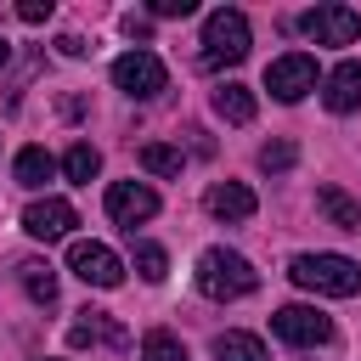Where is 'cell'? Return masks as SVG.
Instances as JSON below:
<instances>
[{
    "label": "cell",
    "mask_w": 361,
    "mask_h": 361,
    "mask_svg": "<svg viewBox=\"0 0 361 361\" xmlns=\"http://www.w3.org/2000/svg\"><path fill=\"white\" fill-rule=\"evenodd\" d=\"M6 62H11V45H6V39H0V68H6Z\"/></svg>",
    "instance_id": "obj_27"
},
{
    "label": "cell",
    "mask_w": 361,
    "mask_h": 361,
    "mask_svg": "<svg viewBox=\"0 0 361 361\" xmlns=\"http://www.w3.org/2000/svg\"><path fill=\"white\" fill-rule=\"evenodd\" d=\"M293 158H299V147H293V141H271V147H259V169H271V175H288V169H293Z\"/></svg>",
    "instance_id": "obj_23"
},
{
    "label": "cell",
    "mask_w": 361,
    "mask_h": 361,
    "mask_svg": "<svg viewBox=\"0 0 361 361\" xmlns=\"http://www.w3.org/2000/svg\"><path fill=\"white\" fill-rule=\"evenodd\" d=\"M17 282L28 288L34 305H56V271H51L45 259H23V265H17Z\"/></svg>",
    "instance_id": "obj_17"
},
{
    "label": "cell",
    "mask_w": 361,
    "mask_h": 361,
    "mask_svg": "<svg viewBox=\"0 0 361 361\" xmlns=\"http://www.w3.org/2000/svg\"><path fill=\"white\" fill-rule=\"evenodd\" d=\"M107 214H113L124 231H135L141 220L158 214V192L141 186V180H113V186H107Z\"/></svg>",
    "instance_id": "obj_9"
},
{
    "label": "cell",
    "mask_w": 361,
    "mask_h": 361,
    "mask_svg": "<svg viewBox=\"0 0 361 361\" xmlns=\"http://www.w3.org/2000/svg\"><path fill=\"white\" fill-rule=\"evenodd\" d=\"M214 361H271V355H265V344L254 333H220L214 338Z\"/></svg>",
    "instance_id": "obj_18"
},
{
    "label": "cell",
    "mask_w": 361,
    "mask_h": 361,
    "mask_svg": "<svg viewBox=\"0 0 361 361\" xmlns=\"http://www.w3.org/2000/svg\"><path fill=\"white\" fill-rule=\"evenodd\" d=\"M17 17H23V23H45V17H51V0H23Z\"/></svg>",
    "instance_id": "obj_25"
},
{
    "label": "cell",
    "mask_w": 361,
    "mask_h": 361,
    "mask_svg": "<svg viewBox=\"0 0 361 361\" xmlns=\"http://www.w3.org/2000/svg\"><path fill=\"white\" fill-rule=\"evenodd\" d=\"M248 45H254V28H248L243 11L220 6V11L203 17V68H231V62L248 56Z\"/></svg>",
    "instance_id": "obj_3"
},
{
    "label": "cell",
    "mask_w": 361,
    "mask_h": 361,
    "mask_svg": "<svg viewBox=\"0 0 361 361\" xmlns=\"http://www.w3.org/2000/svg\"><path fill=\"white\" fill-rule=\"evenodd\" d=\"M288 276H293L299 288H310V293H327V299L361 293V265L344 259V254H293Z\"/></svg>",
    "instance_id": "obj_2"
},
{
    "label": "cell",
    "mask_w": 361,
    "mask_h": 361,
    "mask_svg": "<svg viewBox=\"0 0 361 361\" xmlns=\"http://www.w3.org/2000/svg\"><path fill=\"white\" fill-rule=\"evenodd\" d=\"M73 226H79V214H73V203H68V197H39V203H28V209H23V231H28V237H39V243L68 237Z\"/></svg>",
    "instance_id": "obj_10"
},
{
    "label": "cell",
    "mask_w": 361,
    "mask_h": 361,
    "mask_svg": "<svg viewBox=\"0 0 361 361\" xmlns=\"http://www.w3.org/2000/svg\"><path fill=\"white\" fill-rule=\"evenodd\" d=\"M203 209H209L214 220H254L259 197H254L243 180H214V186L203 192Z\"/></svg>",
    "instance_id": "obj_11"
},
{
    "label": "cell",
    "mask_w": 361,
    "mask_h": 361,
    "mask_svg": "<svg viewBox=\"0 0 361 361\" xmlns=\"http://www.w3.org/2000/svg\"><path fill=\"white\" fill-rule=\"evenodd\" d=\"M316 209H322L338 231H361V203H355V197H344L338 186H316Z\"/></svg>",
    "instance_id": "obj_15"
},
{
    "label": "cell",
    "mask_w": 361,
    "mask_h": 361,
    "mask_svg": "<svg viewBox=\"0 0 361 361\" xmlns=\"http://www.w3.org/2000/svg\"><path fill=\"white\" fill-rule=\"evenodd\" d=\"M265 90H271L276 102H299V96H310V90H316V56H305V51L276 56V62L265 68Z\"/></svg>",
    "instance_id": "obj_7"
},
{
    "label": "cell",
    "mask_w": 361,
    "mask_h": 361,
    "mask_svg": "<svg viewBox=\"0 0 361 361\" xmlns=\"http://www.w3.org/2000/svg\"><path fill=\"white\" fill-rule=\"evenodd\" d=\"M141 361H186V344H180L175 333H164V327H152V333L141 338Z\"/></svg>",
    "instance_id": "obj_21"
},
{
    "label": "cell",
    "mask_w": 361,
    "mask_h": 361,
    "mask_svg": "<svg viewBox=\"0 0 361 361\" xmlns=\"http://www.w3.org/2000/svg\"><path fill=\"white\" fill-rule=\"evenodd\" d=\"M254 107H259V102H254L248 85H220V90H214V113H220L226 124H248Z\"/></svg>",
    "instance_id": "obj_16"
},
{
    "label": "cell",
    "mask_w": 361,
    "mask_h": 361,
    "mask_svg": "<svg viewBox=\"0 0 361 361\" xmlns=\"http://www.w3.org/2000/svg\"><path fill=\"white\" fill-rule=\"evenodd\" d=\"M271 333H276L282 344L310 350V344H327V338H333V322H327L316 305H282V310L271 316Z\"/></svg>",
    "instance_id": "obj_6"
},
{
    "label": "cell",
    "mask_w": 361,
    "mask_h": 361,
    "mask_svg": "<svg viewBox=\"0 0 361 361\" xmlns=\"http://www.w3.org/2000/svg\"><path fill=\"white\" fill-rule=\"evenodd\" d=\"M192 0H152V17H192Z\"/></svg>",
    "instance_id": "obj_24"
},
{
    "label": "cell",
    "mask_w": 361,
    "mask_h": 361,
    "mask_svg": "<svg viewBox=\"0 0 361 361\" xmlns=\"http://www.w3.org/2000/svg\"><path fill=\"white\" fill-rule=\"evenodd\" d=\"M56 51H62V56H85V51H90V45H85V39H79V34H62V39H56Z\"/></svg>",
    "instance_id": "obj_26"
},
{
    "label": "cell",
    "mask_w": 361,
    "mask_h": 361,
    "mask_svg": "<svg viewBox=\"0 0 361 361\" xmlns=\"http://www.w3.org/2000/svg\"><path fill=\"white\" fill-rule=\"evenodd\" d=\"M68 344H73V350H96V344H107V350H130V333H124L113 316L85 310V322H73V327H68Z\"/></svg>",
    "instance_id": "obj_12"
},
{
    "label": "cell",
    "mask_w": 361,
    "mask_h": 361,
    "mask_svg": "<svg viewBox=\"0 0 361 361\" xmlns=\"http://www.w3.org/2000/svg\"><path fill=\"white\" fill-rule=\"evenodd\" d=\"M299 28H305L316 45H350V39L361 34V11H350V6H310V11L299 17Z\"/></svg>",
    "instance_id": "obj_8"
},
{
    "label": "cell",
    "mask_w": 361,
    "mask_h": 361,
    "mask_svg": "<svg viewBox=\"0 0 361 361\" xmlns=\"http://www.w3.org/2000/svg\"><path fill=\"white\" fill-rule=\"evenodd\" d=\"M68 271H73L79 282H90V288H118V282H124V259H118L107 243H90V237L68 243Z\"/></svg>",
    "instance_id": "obj_5"
},
{
    "label": "cell",
    "mask_w": 361,
    "mask_h": 361,
    "mask_svg": "<svg viewBox=\"0 0 361 361\" xmlns=\"http://www.w3.org/2000/svg\"><path fill=\"white\" fill-rule=\"evenodd\" d=\"M322 102H327L333 113H355V107H361V62H338V68L327 73Z\"/></svg>",
    "instance_id": "obj_13"
},
{
    "label": "cell",
    "mask_w": 361,
    "mask_h": 361,
    "mask_svg": "<svg viewBox=\"0 0 361 361\" xmlns=\"http://www.w3.org/2000/svg\"><path fill=\"white\" fill-rule=\"evenodd\" d=\"M11 175H17V186L39 192V186L56 175V158H51L45 147H23V152H17V164H11Z\"/></svg>",
    "instance_id": "obj_14"
},
{
    "label": "cell",
    "mask_w": 361,
    "mask_h": 361,
    "mask_svg": "<svg viewBox=\"0 0 361 361\" xmlns=\"http://www.w3.org/2000/svg\"><path fill=\"white\" fill-rule=\"evenodd\" d=\"M113 85H118L124 96H135V102H152V96L169 85V68H164L152 51H124V56L113 62Z\"/></svg>",
    "instance_id": "obj_4"
},
{
    "label": "cell",
    "mask_w": 361,
    "mask_h": 361,
    "mask_svg": "<svg viewBox=\"0 0 361 361\" xmlns=\"http://www.w3.org/2000/svg\"><path fill=\"white\" fill-rule=\"evenodd\" d=\"M259 288V271L243 259V254H231V248H203L197 254V293L203 299H248Z\"/></svg>",
    "instance_id": "obj_1"
},
{
    "label": "cell",
    "mask_w": 361,
    "mask_h": 361,
    "mask_svg": "<svg viewBox=\"0 0 361 361\" xmlns=\"http://www.w3.org/2000/svg\"><path fill=\"white\" fill-rule=\"evenodd\" d=\"M96 169H102V152H96L90 141H73V147H68V158H62V175H68V180H79V186H90V180H96Z\"/></svg>",
    "instance_id": "obj_19"
},
{
    "label": "cell",
    "mask_w": 361,
    "mask_h": 361,
    "mask_svg": "<svg viewBox=\"0 0 361 361\" xmlns=\"http://www.w3.org/2000/svg\"><path fill=\"white\" fill-rule=\"evenodd\" d=\"M180 164H186L180 147H164V141H147L141 147V169L147 175H180Z\"/></svg>",
    "instance_id": "obj_20"
},
{
    "label": "cell",
    "mask_w": 361,
    "mask_h": 361,
    "mask_svg": "<svg viewBox=\"0 0 361 361\" xmlns=\"http://www.w3.org/2000/svg\"><path fill=\"white\" fill-rule=\"evenodd\" d=\"M135 271H141V282H164L169 276V254L158 243H135Z\"/></svg>",
    "instance_id": "obj_22"
}]
</instances>
